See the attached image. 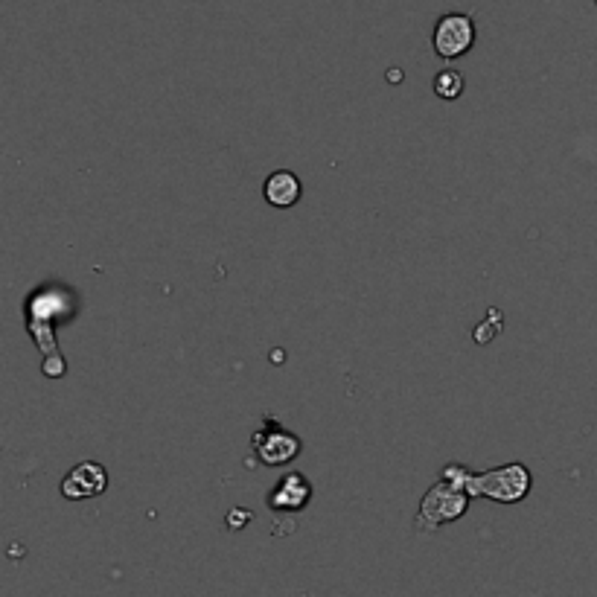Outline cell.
<instances>
[{
	"label": "cell",
	"instance_id": "1",
	"mask_svg": "<svg viewBox=\"0 0 597 597\" xmlns=\"http://www.w3.org/2000/svg\"><path fill=\"white\" fill-rule=\"evenodd\" d=\"M443 481H452L458 487H464L469 496H487L501 504H516L531 493V472L528 466L522 464H507L490 469V472H481V475H472L466 472L461 464H449L443 469Z\"/></svg>",
	"mask_w": 597,
	"mask_h": 597
},
{
	"label": "cell",
	"instance_id": "2",
	"mask_svg": "<svg viewBox=\"0 0 597 597\" xmlns=\"http://www.w3.org/2000/svg\"><path fill=\"white\" fill-rule=\"evenodd\" d=\"M466 507H469V493H466L464 487H458L452 481H440L423 498L417 525H423L426 531H434L440 525H449V522L461 519L466 513Z\"/></svg>",
	"mask_w": 597,
	"mask_h": 597
},
{
	"label": "cell",
	"instance_id": "3",
	"mask_svg": "<svg viewBox=\"0 0 597 597\" xmlns=\"http://www.w3.org/2000/svg\"><path fill=\"white\" fill-rule=\"evenodd\" d=\"M434 53L440 59H458L475 44V21L466 12H446L437 18L432 35Z\"/></svg>",
	"mask_w": 597,
	"mask_h": 597
},
{
	"label": "cell",
	"instance_id": "4",
	"mask_svg": "<svg viewBox=\"0 0 597 597\" xmlns=\"http://www.w3.org/2000/svg\"><path fill=\"white\" fill-rule=\"evenodd\" d=\"M254 452L266 466H283L300 455V437L266 417V426L254 434Z\"/></svg>",
	"mask_w": 597,
	"mask_h": 597
},
{
	"label": "cell",
	"instance_id": "5",
	"mask_svg": "<svg viewBox=\"0 0 597 597\" xmlns=\"http://www.w3.org/2000/svg\"><path fill=\"white\" fill-rule=\"evenodd\" d=\"M108 487V472L97 461H82L62 478V496L67 501H85V498L102 496Z\"/></svg>",
	"mask_w": 597,
	"mask_h": 597
},
{
	"label": "cell",
	"instance_id": "6",
	"mask_svg": "<svg viewBox=\"0 0 597 597\" xmlns=\"http://www.w3.org/2000/svg\"><path fill=\"white\" fill-rule=\"evenodd\" d=\"M309 498H312V484H309V478H303L298 472H289V475L274 487V493L268 496V504H271V510H277V513H298V510H303V507L309 504Z\"/></svg>",
	"mask_w": 597,
	"mask_h": 597
},
{
	"label": "cell",
	"instance_id": "7",
	"mask_svg": "<svg viewBox=\"0 0 597 597\" xmlns=\"http://www.w3.org/2000/svg\"><path fill=\"white\" fill-rule=\"evenodd\" d=\"M300 193H303V184H300V178L295 172H289V169H280V172H271L266 178V201L271 207H280V210H286V207H295L300 199Z\"/></svg>",
	"mask_w": 597,
	"mask_h": 597
},
{
	"label": "cell",
	"instance_id": "8",
	"mask_svg": "<svg viewBox=\"0 0 597 597\" xmlns=\"http://www.w3.org/2000/svg\"><path fill=\"white\" fill-rule=\"evenodd\" d=\"M461 91H464V76L458 73V70H440L437 76H434V94L440 97V100H458L461 97Z\"/></svg>",
	"mask_w": 597,
	"mask_h": 597
}]
</instances>
